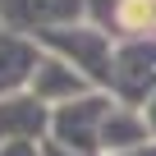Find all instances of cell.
Instances as JSON below:
<instances>
[{
	"label": "cell",
	"instance_id": "cell-3",
	"mask_svg": "<svg viewBox=\"0 0 156 156\" xmlns=\"http://www.w3.org/2000/svg\"><path fill=\"white\" fill-rule=\"evenodd\" d=\"M115 23L124 32H156V0H119Z\"/></svg>",
	"mask_w": 156,
	"mask_h": 156
},
{
	"label": "cell",
	"instance_id": "cell-1",
	"mask_svg": "<svg viewBox=\"0 0 156 156\" xmlns=\"http://www.w3.org/2000/svg\"><path fill=\"white\" fill-rule=\"evenodd\" d=\"M41 129V110L37 101H0V142H23V138H37Z\"/></svg>",
	"mask_w": 156,
	"mask_h": 156
},
{
	"label": "cell",
	"instance_id": "cell-2",
	"mask_svg": "<svg viewBox=\"0 0 156 156\" xmlns=\"http://www.w3.org/2000/svg\"><path fill=\"white\" fill-rule=\"evenodd\" d=\"M28 69H37L32 51H28L19 37H0V92H5V87H14Z\"/></svg>",
	"mask_w": 156,
	"mask_h": 156
},
{
	"label": "cell",
	"instance_id": "cell-4",
	"mask_svg": "<svg viewBox=\"0 0 156 156\" xmlns=\"http://www.w3.org/2000/svg\"><path fill=\"white\" fill-rule=\"evenodd\" d=\"M0 156H37V138H23V142H0Z\"/></svg>",
	"mask_w": 156,
	"mask_h": 156
}]
</instances>
